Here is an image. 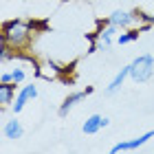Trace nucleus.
<instances>
[{"label": "nucleus", "instance_id": "nucleus-1", "mask_svg": "<svg viewBox=\"0 0 154 154\" xmlns=\"http://www.w3.org/2000/svg\"><path fill=\"white\" fill-rule=\"evenodd\" d=\"M38 35V24L31 20H22V18H11L2 22V33L0 40H5L13 51H26L31 46V42Z\"/></svg>", "mask_w": 154, "mask_h": 154}, {"label": "nucleus", "instance_id": "nucleus-2", "mask_svg": "<svg viewBox=\"0 0 154 154\" xmlns=\"http://www.w3.org/2000/svg\"><path fill=\"white\" fill-rule=\"evenodd\" d=\"M152 75H154V57H152V55L145 53V55H139V57L132 60V64H130V77H132V82L145 84Z\"/></svg>", "mask_w": 154, "mask_h": 154}, {"label": "nucleus", "instance_id": "nucleus-9", "mask_svg": "<svg viewBox=\"0 0 154 154\" xmlns=\"http://www.w3.org/2000/svg\"><path fill=\"white\" fill-rule=\"evenodd\" d=\"M2 134H5L7 141H18V139H22L24 128H22V123H20L16 117H13V119H9V121H5V125H2Z\"/></svg>", "mask_w": 154, "mask_h": 154}, {"label": "nucleus", "instance_id": "nucleus-14", "mask_svg": "<svg viewBox=\"0 0 154 154\" xmlns=\"http://www.w3.org/2000/svg\"><path fill=\"white\" fill-rule=\"evenodd\" d=\"M137 16H139V22H145V24H152V26H154V16H152V13L137 11Z\"/></svg>", "mask_w": 154, "mask_h": 154}, {"label": "nucleus", "instance_id": "nucleus-7", "mask_svg": "<svg viewBox=\"0 0 154 154\" xmlns=\"http://www.w3.org/2000/svg\"><path fill=\"white\" fill-rule=\"evenodd\" d=\"M38 97V86L35 84H26V86H22L18 90V95H16V101L11 103V110H13V115H18V112H22L24 106L29 101H33Z\"/></svg>", "mask_w": 154, "mask_h": 154}, {"label": "nucleus", "instance_id": "nucleus-6", "mask_svg": "<svg viewBox=\"0 0 154 154\" xmlns=\"http://www.w3.org/2000/svg\"><path fill=\"white\" fill-rule=\"evenodd\" d=\"M93 90H95L93 86H88V88H84V90H75V93H71V95H68L64 101L60 103L57 115H60V117H66V115H68V112H71V110L77 106V103H82V101L86 99L88 95H93Z\"/></svg>", "mask_w": 154, "mask_h": 154}, {"label": "nucleus", "instance_id": "nucleus-10", "mask_svg": "<svg viewBox=\"0 0 154 154\" xmlns=\"http://www.w3.org/2000/svg\"><path fill=\"white\" fill-rule=\"evenodd\" d=\"M16 86L18 84H13V82H9V84H0V103H2V108H7V106H11L13 101H16Z\"/></svg>", "mask_w": 154, "mask_h": 154}, {"label": "nucleus", "instance_id": "nucleus-4", "mask_svg": "<svg viewBox=\"0 0 154 154\" xmlns=\"http://www.w3.org/2000/svg\"><path fill=\"white\" fill-rule=\"evenodd\" d=\"M150 139H154V130H148V132H143V134H139V137H134V139H128V141H119V143H115L112 148H110V152H112V154H119V152L139 150V148H143Z\"/></svg>", "mask_w": 154, "mask_h": 154}, {"label": "nucleus", "instance_id": "nucleus-13", "mask_svg": "<svg viewBox=\"0 0 154 154\" xmlns=\"http://www.w3.org/2000/svg\"><path fill=\"white\" fill-rule=\"evenodd\" d=\"M11 77H13V84H18V86H20V84L26 79V71H24L22 66H16V68L11 71Z\"/></svg>", "mask_w": 154, "mask_h": 154}, {"label": "nucleus", "instance_id": "nucleus-11", "mask_svg": "<svg viewBox=\"0 0 154 154\" xmlns=\"http://www.w3.org/2000/svg\"><path fill=\"white\" fill-rule=\"evenodd\" d=\"M125 77H130V64H128V66H123L121 71H119V73H117V75L112 77V82H110L108 86H106V95H115L117 90H119V88L123 86Z\"/></svg>", "mask_w": 154, "mask_h": 154}, {"label": "nucleus", "instance_id": "nucleus-3", "mask_svg": "<svg viewBox=\"0 0 154 154\" xmlns=\"http://www.w3.org/2000/svg\"><path fill=\"white\" fill-rule=\"evenodd\" d=\"M117 31H119L117 26L110 24L106 20V24H101L95 33H90L88 40H95L97 44H99V48H110V46H112V42L117 40Z\"/></svg>", "mask_w": 154, "mask_h": 154}, {"label": "nucleus", "instance_id": "nucleus-5", "mask_svg": "<svg viewBox=\"0 0 154 154\" xmlns=\"http://www.w3.org/2000/svg\"><path fill=\"white\" fill-rule=\"evenodd\" d=\"M108 22L115 24L117 29H132L134 24H139L137 11H125V9H115L108 16Z\"/></svg>", "mask_w": 154, "mask_h": 154}, {"label": "nucleus", "instance_id": "nucleus-8", "mask_svg": "<svg viewBox=\"0 0 154 154\" xmlns=\"http://www.w3.org/2000/svg\"><path fill=\"white\" fill-rule=\"evenodd\" d=\"M108 123H110L108 117H103V115H90L86 121H84L82 130H84V134H97V132L103 130Z\"/></svg>", "mask_w": 154, "mask_h": 154}, {"label": "nucleus", "instance_id": "nucleus-15", "mask_svg": "<svg viewBox=\"0 0 154 154\" xmlns=\"http://www.w3.org/2000/svg\"><path fill=\"white\" fill-rule=\"evenodd\" d=\"M9 82H13L11 71H2V73H0V84H9Z\"/></svg>", "mask_w": 154, "mask_h": 154}, {"label": "nucleus", "instance_id": "nucleus-12", "mask_svg": "<svg viewBox=\"0 0 154 154\" xmlns=\"http://www.w3.org/2000/svg\"><path fill=\"white\" fill-rule=\"evenodd\" d=\"M46 68H51V79H55V77H62V75H66L71 68H66L64 64H60V62H55V60H46Z\"/></svg>", "mask_w": 154, "mask_h": 154}]
</instances>
